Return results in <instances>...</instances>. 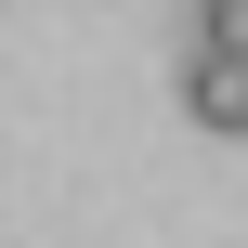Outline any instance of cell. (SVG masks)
<instances>
[{
	"label": "cell",
	"mask_w": 248,
	"mask_h": 248,
	"mask_svg": "<svg viewBox=\"0 0 248 248\" xmlns=\"http://www.w3.org/2000/svg\"><path fill=\"white\" fill-rule=\"evenodd\" d=\"M183 118H196V131H222V144H248V52L183 39Z\"/></svg>",
	"instance_id": "obj_1"
}]
</instances>
